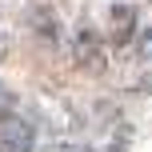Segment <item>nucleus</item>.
<instances>
[{"instance_id":"obj_1","label":"nucleus","mask_w":152,"mask_h":152,"mask_svg":"<svg viewBox=\"0 0 152 152\" xmlns=\"http://www.w3.org/2000/svg\"><path fill=\"white\" fill-rule=\"evenodd\" d=\"M32 140H36V132L24 120H8L0 128V152H32Z\"/></svg>"},{"instance_id":"obj_4","label":"nucleus","mask_w":152,"mask_h":152,"mask_svg":"<svg viewBox=\"0 0 152 152\" xmlns=\"http://www.w3.org/2000/svg\"><path fill=\"white\" fill-rule=\"evenodd\" d=\"M80 152H88V148H80ZM112 152H120V148H112Z\"/></svg>"},{"instance_id":"obj_3","label":"nucleus","mask_w":152,"mask_h":152,"mask_svg":"<svg viewBox=\"0 0 152 152\" xmlns=\"http://www.w3.org/2000/svg\"><path fill=\"white\" fill-rule=\"evenodd\" d=\"M8 104V92H4V84H0V108H4Z\"/></svg>"},{"instance_id":"obj_2","label":"nucleus","mask_w":152,"mask_h":152,"mask_svg":"<svg viewBox=\"0 0 152 152\" xmlns=\"http://www.w3.org/2000/svg\"><path fill=\"white\" fill-rule=\"evenodd\" d=\"M140 52H144V56H148V60H152V28L144 32V36H140Z\"/></svg>"}]
</instances>
